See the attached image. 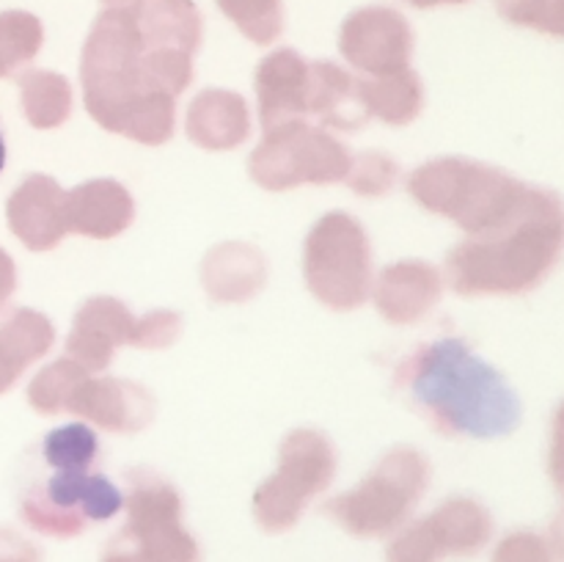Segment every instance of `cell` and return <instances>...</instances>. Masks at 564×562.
<instances>
[{
  "instance_id": "cell-15",
  "label": "cell",
  "mask_w": 564,
  "mask_h": 562,
  "mask_svg": "<svg viewBox=\"0 0 564 562\" xmlns=\"http://www.w3.org/2000/svg\"><path fill=\"white\" fill-rule=\"evenodd\" d=\"M306 88L308 61L292 47L270 53L257 69L259 121L262 130L286 125V121L306 119Z\"/></svg>"
},
{
  "instance_id": "cell-11",
  "label": "cell",
  "mask_w": 564,
  "mask_h": 562,
  "mask_svg": "<svg viewBox=\"0 0 564 562\" xmlns=\"http://www.w3.org/2000/svg\"><path fill=\"white\" fill-rule=\"evenodd\" d=\"M339 50L369 77L408 69L413 55V28L391 6H364L341 22Z\"/></svg>"
},
{
  "instance_id": "cell-14",
  "label": "cell",
  "mask_w": 564,
  "mask_h": 562,
  "mask_svg": "<svg viewBox=\"0 0 564 562\" xmlns=\"http://www.w3.org/2000/svg\"><path fill=\"white\" fill-rule=\"evenodd\" d=\"M9 229L31 251H50L69 235L66 220V191L53 176L31 174L22 180L6 204Z\"/></svg>"
},
{
  "instance_id": "cell-33",
  "label": "cell",
  "mask_w": 564,
  "mask_h": 562,
  "mask_svg": "<svg viewBox=\"0 0 564 562\" xmlns=\"http://www.w3.org/2000/svg\"><path fill=\"white\" fill-rule=\"evenodd\" d=\"M554 543L538 532H512L496 545L494 562H556Z\"/></svg>"
},
{
  "instance_id": "cell-7",
  "label": "cell",
  "mask_w": 564,
  "mask_h": 562,
  "mask_svg": "<svg viewBox=\"0 0 564 562\" xmlns=\"http://www.w3.org/2000/svg\"><path fill=\"white\" fill-rule=\"evenodd\" d=\"M312 295L336 312L358 309L372 292V248L364 226L347 213H328L314 224L303 251Z\"/></svg>"
},
{
  "instance_id": "cell-38",
  "label": "cell",
  "mask_w": 564,
  "mask_h": 562,
  "mask_svg": "<svg viewBox=\"0 0 564 562\" xmlns=\"http://www.w3.org/2000/svg\"><path fill=\"white\" fill-rule=\"evenodd\" d=\"M6 165V141H3V132H0V171Z\"/></svg>"
},
{
  "instance_id": "cell-3",
  "label": "cell",
  "mask_w": 564,
  "mask_h": 562,
  "mask_svg": "<svg viewBox=\"0 0 564 562\" xmlns=\"http://www.w3.org/2000/svg\"><path fill=\"white\" fill-rule=\"evenodd\" d=\"M562 251L564 202L534 187L518 218L452 248L446 281L457 295H521L554 270Z\"/></svg>"
},
{
  "instance_id": "cell-12",
  "label": "cell",
  "mask_w": 564,
  "mask_h": 562,
  "mask_svg": "<svg viewBox=\"0 0 564 562\" xmlns=\"http://www.w3.org/2000/svg\"><path fill=\"white\" fill-rule=\"evenodd\" d=\"M138 317L116 298H91L75 314L66 336V358L80 364L86 372L97 375L108 369L116 347L135 345Z\"/></svg>"
},
{
  "instance_id": "cell-18",
  "label": "cell",
  "mask_w": 564,
  "mask_h": 562,
  "mask_svg": "<svg viewBox=\"0 0 564 562\" xmlns=\"http://www.w3.org/2000/svg\"><path fill=\"white\" fill-rule=\"evenodd\" d=\"M251 132L246 99L224 88H207L193 99L187 110V136L209 152L240 147Z\"/></svg>"
},
{
  "instance_id": "cell-13",
  "label": "cell",
  "mask_w": 564,
  "mask_h": 562,
  "mask_svg": "<svg viewBox=\"0 0 564 562\" xmlns=\"http://www.w3.org/2000/svg\"><path fill=\"white\" fill-rule=\"evenodd\" d=\"M66 411L110 433H138L154 419V400L141 383L132 380L86 375L72 391Z\"/></svg>"
},
{
  "instance_id": "cell-19",
  "label": "cell",
  "mask_w": 564,
  "mask_h": 562,
  "mask_svg": "<svg viewBox=\"0 0 564 562\" xmlns=\"http://www.w3.org/2000/svg\"><path fill=\"white\" fill-rule=\"evenodd\" d=\"M264 257L246 242H224L202 264L204 290L218 303L251 301L264 287Z\"/></svg>"
},
{
  "instance_id": "cell-27",
  "label": "cell",
  "mask_w": 564,
  "mask_h": 562,
  "mask_svg": "<svg viewBox=\"0 0 564 562\" xmlns=\"http://www.w3.org/2000/svg\"><path fill=\"white\" fill-rule=\"evenodd\" d=\"M39 455L47 468H91L99 455V441L88 424H64L44 435Z\"/></svg>"
},
{
  "instance_id": "cell-37",
  "label": "cell",
  "mask_w": 564,
  "mask_h": 562,
  "mask_svg": "<svg viewBox=\"0 0 564 562\" xmlns=\"http://www.w3.org/2000/svg\"><path fill=\"white\" fill-rule=\"evenodd\" d=\"M405 3L416 6V9H433V6H457L468 3V0H405Z\"/></svg>"
},
{
  "instance_id": "cell-23",
  "label": "cell",
  "mask_w": 564,
  "mask_h": 562,
  "mask_svg": "<svg viewBox=\"0 0 564 562\" xmlns=\"http://www.w3.org/2000/svg\"><path fill=\"white\" fill-rule=\"evenodd\" d=\"M356 97L367 119H380L391 127H405L422 114L424 88L416 72H394L383 77H356Z\"/></svg>"
},
{
  "instance_id": "cell-17",
  "label": "cell",
  "mask_w": 564,
  "mask_h": 562,
  "mask_svg": "<svg viewBox=\"0 0 564 562\" xmlns=\"http://www.w3.org/2000/svg\"><path fill=\"white\" fill-rule=\"evenodd\" d=\"M135 218V204L124 185L116 180H91L66 193V220L69 231L83 237H108L121 235Z\"/></svg>"
},
{
  "instance_id": "cell-10",
  "label": "cell",
  "mask_w": 564,
  "mask_h": 562,
  "mask_svg": "<svg viewBox=\"0 0 564 562\" xmlns=\"http://www.w3.org/2000/svg\"><path fill=\"white\" fill-rule=\"evenodd\" d=\"M336 474V450L317 430H295L279 452V472L253 494V516L264 532H286Z\"/></svg>"
},
{
  "instance_id": "cell-21",
  "label": "cell",
  "mask_w": 564,
  "mask_h": 562,
  "mask_svg": "<svg viewBox=\"0 0 564 562\" xmlns=\"http://www.w3.org/2000/svg\"><path fill=\"white\" fill-rule=\"evenodd\" d=\"M135 17L149 39L160 47L196 55L202 44V14L193 0H102Z\"/></svg>"
},
{
  "instance_id": "cell-6",
  "label": "cell",
  "mask_w": 564,
  "mask_h": 562,
  "mask_svg": "<svg viewBox=\"0 0 564 562\" xmlns=\"http://www.w3.org/2000/svg\"><path fill=\"white\" fill-rule=\"evenodd\" d=\"M427 457L411 446H397L383 455L358 488L330 499L323 510L358 538H383L405 523L427 490Z\"/></svg>"
},
{
  "instance_id": "cell-5",
  "label": "cell",
  "mask_w": 564,
  "mask_h": 562,
  "mask_svg": "<svg viewBox=\"0 0 564 562\" xmlns=\"http://www.w3.org/2000/svg\"><path fill=\"white\" fill-rule=\"evenodd\" d=\"M127 523L102 562H198V545L182 527V499L152 468L127 474Z\"/></svg>"
},
{
  "instance_id": "cell-36",
  "label": "cell",
  "mask_w": 564,
  "mask_h": 562,
  "mask_svg": "<svg viewBox=\"0 0 564 562\" xmlns=\"http://www.w3.org/2000/svg\"><path fill=\"white\" fill-rule=\"evenodd\" d=\"M14 290H17V268L14 262H11L9 253L0 248V312L6 309L9 298L14 295Z\"/></svg>"
},
{
  "instance_id": "cell-34",
  "label": "cell",
  "mask_w": 564,
  "mask_h": 562,
  "mask_svg": "<svg viewBox=\"0 0 564 562\" xmlns=\"http://www.w3.org/2000/svg\"><path fill=\"white\" fill-rule=\"evenodd\" d=\"M180 334H182L180 314L158 309V312L138 317L135 345L132 347H152V350H160V347H169L171 342H176V336Z\"/></svg>"
},
{
  "instance_id": "cell-22",
  "label": "cell",
  "mask_w": 564,
  "mask_h": 562,
  "mask_svg": "<svg viewBox=\"0 0 564 562\" xmlns=\"http://www.w3.org/2000/svg\"><path fill=\"white\" fill-rule=\"evenodd\" d=\"M53 342L55 331L44 314L14 309L0 323V395H6L31 364L53 347Z\"/></svg>"
},
{
  "instance_id": "cell-28",
  "label": "cell",
  "mask_w": 564,
  "mask_h": 562,
  "mask_svg": "<svg viewBox=\"0 0 564 562\" xmlns=\"http://www.w3.org/2000/svg\"><path fill=\"white\" fill-rule=\"evenodd\" d=\"M86 375V369L80 364H75L72 358H58L55 364L44 367L36 378L28 386V402L36 408L44 417H55V413L66 411V402H69L72 391L80 383Z\"/></svg>"
},
{
  "instance_id": "cell-20",
  "label": "cell",
  "mask_w": 564,
  "mask_h": 562,
  "mask_svg": "<svg viewBox=\"0 0 564 562\" xmlns=\"http://www.w3.org/2000/svg\"><path fill=\"white\" fill-rule=\"evenodd\" d=\"M306 116H314L319 127H336L345 132L358 130L369 121L358 105L356 77L334 61H308Z\"/></svg>"
},
{
  "instance_id": "cell-2",
  "label": "cell",
  "mask_w": 564,
  "mask_h": 562,
  "mask_svg": "<svg viewBox=\"0 0 564 562\" xmlns=\"http://www.w3.org/2000/svg\"><path fill=\"white\" fill-rule=\"evenodd\" d=\"M394 389L441 435L501 439L521 424L523 408L505 375L460 336L422 342L394 369Z\"/></svg>"
},
{
  "instance_id": "cell-26",
  "label": "cell",
  "mask_w": 564,
  "mask_h": 562,
  "mask_svg": "<svg viewBox=\"0 0 564 562\" xmlns=\"http://www.w3.org/2000/svg\"><path fill=\"white\" fill-rule=\"evenodd\" d=\"M44 42V28L31 11H3L0 14V77L14 75L36 58Z\"/></svg>"
},
{
  "instance_id": "cell-25",
  "label": "cell",
  "mask_w": 564,
  "mask_h": 562,
  "mask_svg": "<svg viewBox=\"0 0 564 562\" xmlns=\"http://www.w3.org/2000/svg\"><path fill=\"white\" fill-rule=\"evenodd\" d=\"M17 83H20L25 119L36 130H53L69 119L72 88L66 77L47 69H28Z\"/></svg>"
},
{
  "instance_id": "cell-32",
  "label": "cell",
  "mask_w": 564,
  "mask_h": 562,
  "mask_svg": "<svg viewBox=\"0 0 564 562\" xmlns=\"http://www.w3.org/2000/svg\"><path fill=\"white\" fill-rule=\"evenodd\" d=\"M446 556L444 545L435 538L430 518L402 529L389 545V562H441Z\"/></svg>"
},
{
  "instance_id": "cell-16",
  "label": "cell",
  "mask_w": 564,
  "mask_h": 562,
  "mask_svg": "<svg viewBox=\"0 0 564 562\" xmlns=\"http://www.w3.org/2000/svg\"><path fill=\"white\" fill-rule=\"evenodd\" d=\"M441 298V273L422 259L389 264L375 284V306L389 323L411 325Z\"/></svg>"
},
{
  "instance_id": "cell-24",
  "label": "cell",
  "mask_w": 564,
  "mask_h": 562,
  "mask_svg": "<svg viewBox=\"0 0 564 562\" xmlns=\"http://www.w3.org/2000/svg\"><path fill=\"white\" fill-rule=\"evenodd\" d=\"M427 518L446 554L474 556L494 534V518L474 499H446Z\"/></svg>"
},
{
  "instance_id": "cell-8",
  "label": "cell",
  "mask_w": 564,
  "mask_h": 562,
  "mask_svg": "<svg viewBox=\"0 0 564 562\" xmlns=\"http://www.w3.org/2000/svg\"><path fill=\"white\" fill-rule=\"evenodd\" d=\"M352 154L325 127L306 119L264 130V141L253 149L248 171L264 191H290L297 185H330L350 174Z\"/></svg>"
},
{
  "instance_id": "cell-35",
  "label": "cell",
  "mask_w": 564,
  "mask_h": 562,
  "mask_svg": "<svg viewBox=\"0 0 564 562\" xmlns=\"http://www.w3.org/2000/svg\"><path fill=\"white\" fill-rule=\"evenodd\" d=\"M549 472L554 485L564 496V402L554 413V430H551V452H549Z\"/></svg>"
},
{
  "instance_id": "cell-4",
  "label": "cell",
  "mask_w": 564,
  "mask_h": 562,
  "mask_svg": "<svg viewBox=\"0 0 564 562\" xmlns=\"http://www.w3.org/2000/svg\"><path fill=\"white\" fill-rule=\"evenodd\" d=\"M532 191L507 171L466 158L430 160L408 180V193L424 209L455 220L471 237L490 235L518 218Z\"/></svg>"
},
{
  "instance_id": "cell-29",
  "label": "cell",
  "mask_w": 564,
  "mask_h": 562,
  "mask_svg": "<svg viewBox=\"0 0 564 562\" xmlns=\"http://www.w3.org/2000/svg\"><path fill=\"white\" fill-rule=\"evenodd\" d=\"M218 9L253 44L275 42L284 31V6H281V0H218Z\"/></svg>"
},
{
  "instance_id": "cell-31",
  "label": "cell",
  "mask_w": 564,
  "mask_h": 562,
  "mask_svg": "<svg viewBox=\"0 0 564 562\" xmlns=\"http://www.w3.org/2000/svg\"><path fill=\"white\" fill-rule=\"evenodd\" d=\"M397 174H400V165L394 160L380 152H364L352 158L345 182L361 196H383L397 182Z\"/></svg>"
},
{
  "instance_id": "cell-30",
  "label": "cell",
  "mask_w": 564,
  "mask_h": 562,
  "mask_svg": "<svg viewBox=\"0 0 564 562\" xmlns=\"http://www.w3.org/2000/svg\"><path fill=\"white\" fill-rule=\"evenodd\" d=\"M496 9L512 25L564 36V0H496Z\"/></svg>"
},
{
  "instance_id": "cell-1",
  "label": "cell",
  "mask_w": 564,
  "mask_h": 562,
  "mask_svg": "<svg viewBox=\"0 0 564 562\" xmlns=\"http://www.w3.org/2000/svg\"><path fill=\"white\" fill-rule=\"evenodd\" d=\"M86 110L99 127L143 147L174 136V99L191 86L193 55L160 47L116 6H102L83 44Z\"/></svg>"
},
{
  "instance_id": "cell-9",
  "label": "cell",
  "mask_w": 564,
  "mask_h": 562,
  "mask_svg": "<svg viewBox=\"0 0 564 562\" xmlns=\"http://www.w3.org/2000/svg\"><path fill=\"white\" fill-rule=\"evenodd\" d=\"M124 507V494L91 468H50L22 494V518L50 538H75L91 521H108Z\"/></svg>"
}]
</instances>
